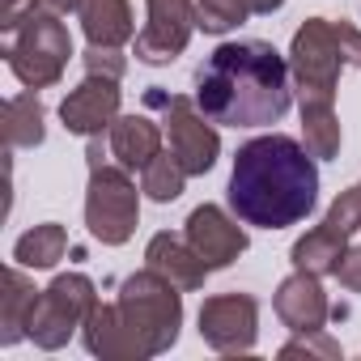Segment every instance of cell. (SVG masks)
Segmentation results:
<instances>
[{
	"instance_id": "cell-11",
	"label": "cell",
	"mask_w": 361,
	"mask_h": 361,
	"mask_svg": "<svg viewBox=\"0 0 361 361\" xmlns=\"http://www.w3.org/2000/svg\"><path fill=\"white\" fill-rule=\"evenodd\" d=\"M60 119H64V128L73 136H102V132H111V123L119 119V81L85 73V81L77 90H68V98L60 102Z\"/></svg>"
},
{
	"instance_id": "cell-22",
	"label": "cell",
	"mask_w": 361,
	"mask_h": 361,
	"mask_svg": "<svg viewBox=\"0 0 361 361\" xmlns=\"http://www.w3.org/2000/svg\"><path fill=\"white\" fill-rule=\"evenodd\" d=\"M183 183H188V170L178 166V157H174L170 149H161V153L140 170V192H145L149 200H157V204L178 200V196H183Z\"/></svg>"
},
{
	"instance_id": "cell-15",
	"label": "cell",
	"mask_w": 361,
	"mask_h": 361,
	"mask_svg": "<svg viewBox=\"0 0 361 361\" xmlns=\"http://www.w3.org/2000/svg\"><path fill=\"white\" fill-rule=\"evenodd\" d=\"M77 18L90 47H123L136 39V18L128 0H81Z\"/></svg>"
},
{
	"instance_id": "cell-26",
	"label": "cell",
	"mask_w": 361,
	"mask_h": 361,
	"mask_svg": "<svg viewBox=\"0 0 361 361\" xmlns=\"http://www.w3.org/2000/svg\"><path fill=\"white\" fill-rule=\"evenodd\" d=\"M123 56H119V47H85V73H94V77H123Z\"/></svg>"
},
{
	"instance_id": "cell-17",
	"label": "cell",
	"mask_w": 361,
	"mask_h": 361,
	"mask_svg": "<svg viewBox=\"0 0 361 361\" xmlns=\"http://www.w3.org/2000/svg\"><path fill=\"white\" fill-rule=\"evenodd\" d=\"M111 153L123 170H145L161 153V128L149 115H119L111 123Z\"/></svg>"
},
{
	"instance_id": "cell-5",
	"label": "cell",
	"mask_w": 361,
	"mask_h": 361,
	"mask_svg": "<svg viewBox=\"0 0 361 361\" xmlns=\"http://www.w3.org/2000/svg\"><path fill=\"white\" fill-rule=\"evenodd\" d=\"M0 30H5V60L26 90H47L64 77L73 39L60 13H51L47 5H35L18 18H5Z\"/></svg>"
},
{
	"instance_id": "cell-13",
	"label": "cell",
	"mask_w": 361,
	"mask_h": 361,
	"mask_svg": "<svg viewBox=\"0 0 361 361\" xmlns=\"http://www.w3.org/2000/svg\"><path fill=\"white\" fill-rule=\"evenodd\" d=\"M272 310L289 331H323V323L331 319V302H327L319 276L302 272V268H293V276H285L276 285Z\"/></svg>"
},
{
	"instance_id": "cell-8",
	"label": "cell",
	"mask_w": 361,
	"mask_h": 361,
	"mask_svg": "<svg viewBox=\"0 0 361 361\" xmlns=\"http://www.w3.org/2000/svg\"><path fill=\"white\" fill-rule=\"evenodd\" d=\"M98 293H94V281L85 272H64L56 276L43 293H39V306H35V319H30V340L47 353L64 348L90 319Z\"/></svg>"
},
{
	"instance_id": "cell-14",
	"label": "cell",
	"mask_w": 361,
	"mask_h": 361,
	"mask_svg": "<svg viewBox=\"0 0 361 361\" xmlns=\"http://www.w3.org/2000/svg\"><path fill=\"white\" fill-rule=\"evenodd\" d=\"M145 268L161 272L170 285H178L183 293L204 289V276L213 272V268L200 259V251L188 243V234L178 238V234H170V230H161V234L149 238V247H145Z\"/></svg>"
},
{
	"instance_id": "cell-18",
	"label": "cell",
	"mask_w": 361,
	"mask_h": 361,
	"mask_svg": "<svg viewBox=\"0 0 361 361\" xmlns=\"http://www.w3.org/2000/svg\"><path fill=\"white\" fill-rule=\"evenodd\" d=\"M344 251H348V238L323 221V226L306 230V234L293 243V251H289V255H293V268H302V272H314V276H336V268H340Z\"/></svg>"
},
{
	"instance_id": "cell-1",
	"label": "cell",
	"mask_w": 361,
	"mask_h": 361,
	"mask_svg": "<svg viewBox=\"0 0 361 361\" xmlns=\"http://www.w3.org/2000/svg\"><path fill=\"white\" fill-rule=\"evenodd\" d=\"M230 209L243 226L285 230L314 213L319 204V166L310 149L293 136H255L234 153L230 170Z\"/></svg>"
},
{
	"instance_id": "cell-3",
	"label": "cell",
	"mask_w": 361,
	"mask_h": 361,
	"mask_svg": "<svg viewBox=\"0 0 361 361\" xmlns=\"http://www.w3.org/2000/svg\"><path fill=\"white\" fill-rule=\"evenodd\" d=\"M183 327V289L145 268L123 276L115 302H94L81 340L102 361H149L174 348Z\"/></svg>"
},
{
	"instance_id": "cell-24",
	"label": "cell",
	"mask_w": 361,
	"mask_h": 361,
	"mask_svg": "<svg viewBox=\"0 0 361 361\" xmlns=\"http://www.w3.org/2000/svg\"><path fill=\"white\" fill-rule=\"evenodd\" d=\"M331 230H340L344 238H353L357 230H361V183H353V188H344L336 200H331V209H327V217H323Z\"/></svg>"
},
{
	"instance_id": "cell-2",
	"label": "cell",
	"mask_w": 361,
	"mask_h": 361,
	"mask_svg": "<svg viewBox=\"0 0 361 361\" xmlns=\"http://www.w3.org/2000/svg\"><path fill=\"white\" fill-rule=\"evenodd\" d=\"M289 60L264 39L221 43L196 68V106L226 128H268L289 111Z\"/></svg>"
},
{
	"instance_id": "cell-7",
	"label": "cell",
	"mask_w": 361,
	"mask_h": 361,
	"mask_svg": "<svg viewBox=\"0 0 361 361\" xmlns=\"http://www.w3.org/2000/svg\"><path fill=\"white\" fill-rule=\"evenodd\" d=\"M149 106L161 111V123H166V136H170V153L178 157L188 174H209L217 166V153H221V136L213 128V119L196 106V98H183V94H161L157 85L145 94Z\"/></svg>"
},
{
	"instance_id": "cell-27",
	"label": "cell",
	"mask_w": 361,
	"mask_h": 361,
	"mask_svg": "<svg viewBox=\"0 0 361 361\" xmlns=\"http://www.w3.org/2000/svg\"><path fill=\"white\" fill-rule=\"evenodd\" d=\"M336 281L348 289V293H361V247H348L340 268H336Z\"/></svg>"
},
{
	"instance_id": "cell-16",
	"label": "cell",
	"mask_w": 361,
	"mask_h": 361,
	"mask_svg": "<svg viewBox=\"0 0 361 361\" xmlns=\"http://www.w3.org/2000/svg\"><path fill=\"white\" fill-rule=\"evenodd\" d=\"M39 293L43 289H35V281L22 272V264H13L5 272V293H0V344L30 340V319H35Z\"/></svg>"
},
{
	"instance_id": "cell-6",
	"label": "cell",
	"mask_w": 361,
	"mask_h": 361,
	"mask_svg": "<svg viewBox=\"0 0 361 361\" xmlns=\"http://www.w3.org/2000/svg\"><path fill=\"white\" fill-rule=\"evenodd\" d=\"M90 188H85V226L102 247H123L140 221V192L132 170H123L111 153V140L90 136Z\"/></svg>"
},
{
	"instance_id": "cell-29",
	"label": "cell",
	"mask_w": 361,
	"mask_h": 361,
	"mask_svg": "<svg viewBox=\"0 0 361 361\" xmlns=\"http://www.w3.org/2000/svg\"><path fill=\"white\" fill-rule=\"evenodd\" d=\"M43 5H47L51 13H60V18H64V13H77V9H81V0H43Z\"/></svg>"
},
{
	"instance_id": "cell-23",
	"label": "cell",
	"mask_w": 361,
	"mask_h": 361,
	"mask_svg": "<svg viewBox=\"0 0 361 361\" xmlns=\"http://www.w3.org/2000/svg\"><path fill=\"white\" fill-rule=\"evenodd\" d=\"M251 18L243 0H196V26L204 35H230Z\"/></svg>"
},
{
	"instance_id": "cell-9",
	"label": "cell",
	"mask_w": 361,
	"mask_h": 361,
	"mask_svg": "<svg viewBox=\"0 0 361 361\" xmlns=\"http://www.w3.org/2000/svg\"><path fill=\"white\" fill-rule=\"evenodd\" d=\"M149 22L132 39V51L140 64H170L188 51L196 26V0H145Z\"/></svg>"
},
{
	"instance_id": "cell-12",
	"label": "cell",
	"mask_w": 361,
	"mask_h": 361,
	"mask_svg": "<svg viewBox=\"0 0 361 361\" xmlns=\"http://www.w3.org/2000/svg\"><path fill=\"white\" fill-rule=\"evenodd\" d=\"M188 243L200 251V259L217 272V268H230L243 251H247V230L238 226V217H230L226 209L217 204H200L192 209L188 217Z\"/></svg>"
},
{
	"instance_id": "cell-21",
	"label": "cell",
	"mask_w": 361,
	"mask_h": 361,
	"mask_svg": "<svg viewBox=\"0 0 361 361\" xmlns=\"http://www.w3.org/2000/svg\"><path fill=\"white\" fill-rule=\"evenodd\" d=\"M302 145L319 161L340 153V119L331 102H302Z\"/></svg>"
},
{
	"instance_id": "cell-20",
	"label": "cell",
	"mask_w": 361,
	"mask_h": 361,
	"mask_svg": "<svg viewBox=\"0 0 361 361\" xmlns=\"http://www.w3.org/2000/svg\"><path fill=\"white\" fill-rule=\"evenodd\" d=\"M64 251H68V230L60 221H43L13 243V264L43 272V268H56L64 259Z\"/></svg>"
},
{
	"instance_id": "cell-10",
	"label": "cell",
	"mask_w": 361,
	"mask_h": 361,
	"mask_svg": "<svg viewBox=\"0 0 361 361\" xmlns=\"http://www.w3.org/2000/svg\"><path fill=\"white\" fill-rule=\"evenodd\" d=\"M259 336V302L251 293H217L200 306V340L213 353H251Z\"/></svg>"
},
{
	"instance_id": "cell-19",
	"label": "cell",
	"mask_w": 361,
	"mask_h": 361,
	"mask_svg": "<svg viewBox=\"0 0 361 361\" xmlns=\"http://www.w3.org/2000/svg\"><path fill=\"white\" fill-rule=\"evenodd\" d=\"M47 111L39 102V90H26V94H13L5 102V145L9 149H35L43 145L47 136Z\"/></svg>"
},
{
	"instance_id": "cell-4",
	"label": "cell",
	"mask_w": 361,
	"mask_h": 361,
	"mask_svg": "<svg viewBox=\"0 0 361 361\" xmlns=\"http://www.w3.org/2000/svg\"><path fill=\"white\" fill-rule=\"evenodd\" d=\"M344 68H361V30L348 22L306 18L289 43V77H293L298 106L336 102V85Z\"/></svg>"
},
{
	"instance_id": "cell-25",
	"label": "cell",
	"mask_w": 361,
	"mask_h": 361,
	"mask_svg": "<svg viewBox=\"0 0 361 361\" xmlns=\"http://www.w3.org/2000/svg\"><path fill=\"white\" fill-rule=\"evenodd\" d=\"M289 357H319V361H336L340 357V344L327 336V331H293L289 344H281V361Z\"/></svg>"
},
{
	"instance_id": "cell-28",
	"label": "cell",
	"mask_w": 361,
	"mask_h": 361,
	"mask_svg": "<svg viewBox=\"0 0 361 361\" xmlns=\"http://www.w3.org/2000/svg\"><path fill=\"white\" fill-rule=\"evenodd\" d=\"M243 5H247L255 18H268V13H276V9L285 5V0H243Z\"/></svg>"
}]
</instances>
